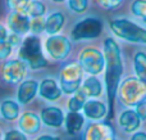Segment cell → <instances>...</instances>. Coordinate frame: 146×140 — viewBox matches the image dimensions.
I'll return each mask as SVG.
<instances>
[{"label": "cell", "instance_id": "obj_19", "mask_svg": "<svg viewBox=\"0 0 146 140\" xmlns=\"http://www.w3.org/2000/svg\"><path fill=\"white\" fill-rule=\"evenodd\" d=\"M64 14L60 12H55V13H51L49 15V18L46 19V28L45 31L50 35H55L58 33L59 31L63 28L64 25Z\"/></svg>", "mask_w": 146, "mask_h": 140}, {"label": "cell", "instance_id": "obj_21", "mask_svg": "<svg viewBox=\"0 0 146 140\" xmlns=\"http://www.w3.org/2000/svg\"><path fill=\"white\" fill-rule=\"evenodd\" d=\"M19 105L18 103H15L14 100H4L0 105V112L1 116L8 121H14L15 118H18L19 115Z\"/></svg>", "mask_w": 146, "mask_h": 140}, {"label": "cell", "instance_id": "obj_11", "mask_svg": "<svg viewBox=\"0 0 146 140\" xmlns=\"http://www.w3.org/2000/svg\"><path fill=\"white\" fill-rule=\"evenodd\" d=\"M8 26L14 33L23 35L31 30V21L26 13L13 12L8 17Z\"/></svg>", "mask_w": 146, "mask_h": 140}, {"label": "cell", "instance_id": "obj_16", "mask_svg": "<svg viewBox=\"0 0 146 140\" xmlns=\"http://www.w3.org/2000/svg\"><path fill=\"white\" fill-rule=\"evenodd\" d=\"M83 113L90 120H101L106 115V105L99 100H88L83 107Z\"/></svg>", "mask_w": 146, "mask_h": 140}, {"label": "cell", "instance_id": "obj_24", "mask_svg": "<svg viewBox=\"0 0 146 140\" xmlns=\"http://www.w3.org/2000/svg\"><path fill=\"white\" fill-rule=\"evenodd\" d=\"M46 12V8L42 3L40 1H32L28 5L27 10H26V14L30 15V17H33V18H38V17H42Z\"/></svg>", "mask_w": 146, "mask_h": 140}, {"label": "cell", "instance_id": "obj_26", "mask_svg": "<svg viewBox=\"0 0 146 140\" xmlns=\"http://www.w3.org/2000/svg\"><path fill=\"white\" fill-rule=\"evenodd\" d=\"M7 4L13 12H19V13H26L30 1L28 0H7Z\"/></svg>", "mask_w": 146, "mask_h": 140}, {"label": "cell", "instance_id": "obj_13", "mask_svg": "<svg viewBox=\"0 0 146 140\" xmlns=\"http://www.w3.org/2000/svg\"><path fill=\"white\" fill-rule=\"evenodd\" d=\"M38 93L40 97L50 102H55L60 98L62 95V89L58 86L55 80L53 79H44L38 87Z\"/></svg>", "mask_w": 146, "mask_h": 140}, {"label": "cell", "instance_id": "obj_37", "mask_svg": "<svg viewBox=\"0 0 146 140\" xmlns=\"http://www.w3.org/2000/svg\"><path fill=\"white\" fill-rule=\"evenodd\" d=\"M53 1H54V3H63L64 0H53Z\"/></svg>", "mask_w": 146, "mask_h": 140}, {"label": "cell", "instance_id": "obj_12", "mask_svg": "<svg viewBox=\"0 0 146 140\" xmlns=\"http://www.w3.org/2000/svg\"><path fill=\"white\" fill-rule=\"evenodd\" d=\"M41 121L49 127H60L66 118L60 108L46 107L41 111Z\"/></svg>", "mask_w": 146, "mask_h": 140}, {"label": "cell", "instance_id": "obj_32", "mask_svg": "<svg viewBox=\"0 0 146 140\" xmlns=\"http://www.w3.org/2000/svg\"><path fill=\"white\" fill-rule=\"evenodd\" d=\"M136 113L139 115V117L141 120H146V100L136 105Z\"/></svg>", "mask_w": 146, "mask_h": 140}, {"label": "cell", "instance_id": "obj_33", "mask_svg": "<svg viewBox=\"0 0 146 140\" xmlns=\"http://www.w3.org/2000/svg\"><path fill=\"white\" fill-rule=\"evenodd\" d=\"M8 41L10 43V45L12 46H17V45H19V44L22 43L21 36L18 35V33H12L10 36H8Z\"/></svg>", "mask_w": 146, "mask_h": 140}, {"label": "cell", "instance_id": "obj_39", "mask_svg": "<svg viewBox=\"0 0 146 140\" xmlns=\"http://www.w3.org/2000/svg\"><path fill=\"white\" fill-rule=\"evenodd\" d=\"M0 136H1V134H0Z\"/></svg>", "mask_w": 146, "mask_h": 140}, {"label": "cell", "instance_id": "obj_36", "mask_svg": "<svg viewBox=\"0 0 146 140\" xmlns=\"http://www.w3.org/2000/svg\"><path fill=\"white\" fill-rule=\"evenodd\" d=\"M36 140H60L59 138H56V136H50V135H42L40 136V138H37Z\"/></svg>", "mask_w": 146, "mask_h": 140}, {"label": "cell", "instance_id": "obj_35", "mask_svg": "<svg viewBox=\"0 0 146 140\" xmlns=\"http://www.w3.org/2000/svg\"><path fill=\"white\" fill-rule=\"evenodd\" d=\"M131 140H146V134L145 133H136L132 136Z\"/></svg>", "mask_w": 146, "mask_h": 140}, {"label": "cell", "instance_id": "obj_10", "mask_svg": "<svg viewBox=\"0 0 146 140\" xmlns=\"http://www.w3.org/2000/svg\"><path fill=\"white\" fill-rule=\"evenodd\" d=\"M26 64L19 59H13L4 64L3 67V77L9 84H18L25 79Z\"/></svg>", "mask_w": 146, "mask_h": 140}, {"label": "cell", "instance_id": "obj_30", "mask_svg": "<svg viewBox=\"0 0 146 140\" xmlns=\"http://www.w3.org/2000/svg\"><path fill=\"white\" fill-rule=\"evenodd\" d=\"M12 48L13 46L10 45V43L8 40L0 43V61H4V59H7L8 57L10 55V53H12Z\"/></svg>", "mask_w": 146, "mask_h": 140}, {"label": "cell", "instance_id": "obj_25", "mask_svg": "<svg viewBox=\"0 0 146 140\" xmlns=\"http://www.w3.org/2000/svg\"><path fill=\"white\" fill-rule=\"evenodd\" d=\"M131 10L136 17H140L146 22V0H133L131 5Z\"/></svg>", "mask_w": 146, "mask_h": 140}, {"label": "cell", "instance_id": "obj_3", "mask_svg": "<svg viewBox=\"0 0 146 140\" xmlns=\"http://www.w3.org/2000/svg\"><path fill=\"white\" fill-rule=\"evenodd\" d=\"M119 99L126 105H137L146 97V84L136 77H128L121 84Z\"/></svg>", "mask_w": 146, "mask_h": 140}, {"label": "cell", "instance_id": "obj_31", "mask_svg": "<svg viewBox=\"0 0 146 140\" xmlns=\"http://www.w3.org/2000/svg\"><path fill=\"white\" fill-rule=\"evenodd\" d=\"M4 140H27L25 134H22L18 130H10L5 134Z\"/></svg>", "mask_w": 146, "mask_h": 140}, {"label": "cell", "instance_id": "obj_9", "mask_svg": "<svg viewBox=\"0 0 146 140\" xmlns=\"http://www.w3.org/2000/svg\"><path fill=\"white\" fill-rule=\"evenodd\" d=\"M82 140H114V129L108 122L88 123L82 134Z\"/></svg>", "mask_w": 146, "mask_h": 140}, {"label": "cell", "instance_id": "obj_8", "mask_svg": "<svg viewBox=\"0 0 146 140\" xmlns=\"http://www.w3.org/2000/svg\"><path fill=\"white\" fill-rule=\"evenodd\" d=\"M46 51L49 53V55L53 59L60 61L68 57V54L72 50V44L64 36L59 35H53L51 37H49L45 43Z\"/></svg>", "mask_w": 146, "mask_h": 140}, {"label": "cell", "instance_id": "obj_20", "mask_svg": "<svg viewBox=\"0 0 146 140\" xmlns=\"http://www.w3.org/2000/svg\"><path fill=\"white\" fill-rule=\"evenodd\" d=\"M81 90L85 93L87 98H96L101 94L103 86H101L100 81H99L95 76H90L85 82H83Z\"/></svg>", "mask_w": 146, "mask_h": 140}, {"label": "cell", "instance_id": "obj_34", "mask_svg": "<svg viewBox=\"0 0 146 140\" xmlns=\"http://www.w3.org/2000/svg\"><path fill=\"white\" fill-rule=\"evenodd\" d=\"M7 39H8L7 28H5L4 26L0 23V43H3V41H7Z\"/></svg>", "mask_w": 146, "mask_h": 140}, {"label": "cell", "instance_id": "obj_1", "mask_svg": "<svg viewBox=\"0 0 146 140\" xmlns=\"http://www.w3.org/2000/svg\"><path fill=\"white\" fill-rule=\"evenodd\" d=\"M104 57H105V84L108 91V100L110 104V117L113 115V100L115 98V93L118 90L119 80L122 76L123 66L119 46L113 39L108 37L104 41Z\"/></svg>", "mask_w": 146, "mask_h": 140}, {"label": "cell", "instance_id": "obj_29", "mask_svg": "<svg viewBox=\"0 0 146 140\" xmlns=\"http://www.w3.org/2000/svg\"><path fill=\"white\" fill-rule=\"evenodd\" d=\"M98 5H100L101 8L106 10H110V9H114L117 8L118 5H121L123 3V0H96Z\"/></svg>", "mask_w": 146, "mask_h": 140}, {"label": "cell", "instance_id": "obj_14", "mask_svg": "<svg viewBox=\"0 0 146 140\" xmlns=\"http://www.w3.org/2000/svg\"><path fill=\"white\" fill-rule=\"evenodd\" d=\"M38 84L35 80H26L21 84L19 89H18V102L22 104H27L30 103L33 98L36 97L38 90Z\"/></svg>", "mask_w": 146, "mask_h": 140}, {"label": "cell", "instance_id": "obj_4", "mask_svg": "<svg viewBox=\"0 0 146 140\" xmlns=\"http://www.w3.org/2000/svg\"><path fill=\"white\" fill-rule=\"evenodd\" d=\"M110 28L121 39L131 43L146 44V31L128 19H123V18L113 19L110 22Z\"/></svg>", "mask_w": 146, "mask_h": 140}, {"label": "cell", "instance_id": "obj_40", "mask_svg": "<svg viewBox=\"0 0 146 140\" xmlns=\"http://www.w3.org/2000/svg\"><path fill=\"white\" fill-rule=\"evenodd\" d=\"M114 140H115V139H114Z\"/></svg>", "mask_w": 146, "mask_h": 140}, {"label": "cell", "instance_id": "obj_22", "mask_svg": "<svg viewBox=\"0 0 146 140\" xmlns=\"http://www.w3.org/2000/svg\"><path fill=\"white\" fill-rule=\"evenodd\" d=\"M86 99H87V97L81 89L78 91H76L68 102L69 112H78L80 109H83V107L86 104Z\"/></svg>", "mask_w": 146, "mask_h": 140}, {"label": "cell", "instance_id": "obj_15", "mask_svg": "<svg viewBox=\"0 0 146 140\" xmlns=\"http://www.w3.org/2000/svg\"><path fill=\"white\" fill-rule=\"evenodd\" d=\"M41 126V118H38L37 115L35 113H25L22 117L19 118V127L23 133L28 134V135H32L36 134L40 130Z\"/></svg>", "mask_w": 146, "mask_h": 140}, {"label": "cell", "instance_id": "obj_23", "mask_svg": "<svg viewBox=\"0 0 146 140\" xmlns=\"http://www.w3.org/2000/svg\"><path fill=\"white\" fill-rule=\"evenodd\" d=\"M135 69H136L137 77L142 82L146 84V54L145 53H137L135 55Z\"/></svg>", "mask_w": 146, "mask_h": 140}, {"label": "cell", "instance_id": "obj_28", "mask_svg": "<svg viewBox=\"0 0 146 140\" xmlns=\"http://www.w3.org/2000/svg\"><path fill=\"white\" fill-rule=\"evenodd\" d=\"M45 28H46V22L41 17L33 18V19L31 21V31H32L33 33H36V35L41 33Z\"/></svg>", "mask_w": 146, "mask_h": 140}, {"label": "cell", "instance_id": "obj_18", "mask_svg": "<svg viewBox=\"0 0 146 140\" xmlns=\"http://www.w3.org/2000/svg\"><path fill=\"white\" fill-rule=\"evenodd\" d=\"M64 123H66L67 133H68L69 135H76V134L80 133L81 129H82L83 123H85V118L78 112H69L68 115L66 116Z\"/></svg>", "mask_w": 146, "mask_h": 140}, {"label": "cell", "instance_id": "obj_38", "mask_svg": "<svg viewBox=\"0 0 146 140\" xmlns=\"http://www.w3.org/2000/svg\"><path fill=\"white\" fill-rule=\"evenodd\" d=\"M33 1H37V0H33Z\"/></svg>", "mask_w": 146, "mask_h": 140}, {"label": "cell", "instance_id": "obj_6", "mask_svg": "<svg viewBox=\"0 0 146 140\" xmlns=\"http://www.w3.org/2000/svg\"><path fill=\"white\" fill-rule=\"evenodd\" d=\"M60 89L66 94H74L81 89L82 81V67L80 63H68L60 71Z\"/></svg>", "mask_w": 146, "mask_h": 140}, {"label": "cell", "instance_id": "obj_2", "mask_svg": "<svg viewBox=\"0 0 146 140\" xmlns=\"http://www.w3.org/2000/svg\"><path fill=\"white\" fill-rule=\"evenodd\" d=\"M19 58L26 62L32 69H40L48 66V61L45 59L41 50L40 39L35 35L28 36L23 40L19 49Z\"/></svg>", "mask_w": 146, "mask_h": 140}, {"label": "cell", "instance_id": "obj_7", "mask_svg": "<svg viewBox=\"0 0 146 140\" xmlns=\"http://www.w3.org/2000/svg\"><path fill=\"white\" fill-rule=\"evenodd\" d=\"M80 64L83 71L95 76L105 67V57L95 48H85L80 54Z\"/></svg>", "mask_w": 146, "mask_h": 140}, {"label": "cell", "instance_id": "obj_5", "mask_svg": "<svg viewBox=\"0 0 146 140\" xmlns=\"http://www.w3.org/2000/svg\"><path fill=\"white\" fill-rule=\"evenodd\" d=\"M103 32V22L95 17H86L77 22L72 28L71 37L76 41L92 40Z\"/></svg>", "mask_w": 146, "mask_h": 140}, {"label": "cell", "instance_id": "obj_27", "mask_svg": "<svg viewBox=\"0 0 146 140\" xmlns=\"http://www.w3.org/2000/svg\"><path fill=\"white\" fill-rule=\"evenodd\" d=\"M88 0H68V7L74 13H83L87 9Z\"/></svg>", "mask_w": 146, "mask_h": 140}, {"label": "cell", "instance_id": "obj_17", "mask_svg": "<svg viewBox=\"0 0 146 140\" xmlns=\"http://www.w3.org/2000/svg\"><path fill=\"white\" fill-rule=\"evenodd\" d=\"M119 125L126 133H132L140 126V117L135 111H124L119 117Z\"/></svg>", "mask_w": 146, "mask_h": 140}]
</instances>
